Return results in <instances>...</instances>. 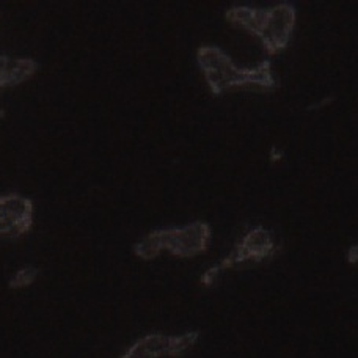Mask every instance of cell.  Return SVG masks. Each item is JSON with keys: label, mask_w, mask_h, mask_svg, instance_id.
I'll list each match as a JSON object with an SVG mask.
<instances>
[{"label": "cell", "mask_w": 358, "mask_h": 358, "mask_svg": "<svg viewBox=\"0 0 358 358\" xmlns=\"http://www.w3.org/2000/svg\"><path fill=\"white\" fill-rule=\"evenodd\" d=\"M156 233L162 250L181 258H192L208 250L213 229L208 223L194 222L181 228L156 229Z\"/></svg>", "instance_id": "4"}, {"label": "cell", "mask_w": 358, "mask_h": 358, "mask_svg": "<svg viewBox=\"0 0 358 358\" xmlns=\"http://www.w3.org/2000/svg\"><path fill=\"white\" fill-rule=\"evenodd\" d=\"M30 280H34V275H29V271H22L21 273H17V277L15 278V285L24 286V285H27Z\"/></svg>", "instance_id": "7"}, {"label": "cell", "mask_w": 358, "mask_h": 358, "mask_svg": "<svg viewBox=\"0 0 358 358\" xmlns=\"http://www.w3.org/2000/svg\"><path fill=\"white\" fill-rule=\"evenodd\" d=\"M225 19L259 38L268 54H277L285 50L291 41L297 13L292 3H278L271 8L236 5L227 10Z\"/></svg>", "instance_id": "2"}, {"label": "cell", "mask_w": 358, "mask_h": 358, "mask_svg": "<svg viewBox=\"0 0 358 358\" xmlns=\"http://www.w3.org/2000/svg\"><path fill=\"white\" fill-rule=\"evenodd\" d=\"M348 261L352 264H358V244L352 245L348 252Z\"/></svg>", "instance_id": "8"}, {"label": "cell", "mask_w": 358, "mask_h": 358, "mask_svg": "<svg viewBox=\"0 0 358 358\" xmlns=\"http://www.w3.org/2000/svg\"><path fill=\"white\" fill-rule=\"evenodd\" d=\"M275 250H277V244H275L273 234L264 227L253 228L241 239L239 244L234 247V250L229 253L219 266L210 267L209 271L203 275L201 281L204 285H210L217 278V275L222 271H225V268L242 263H248V261L261 263V261L271 258Z\"/></svg>", "instance_id": "3"}, {"label": "cell", "mask_w": 358, "mask_h": 358, "mask_svg": "<svg viewBox=\"0 0 358 358\" xmlns=\"http://www.w3.org/2000/svg\"><path fill=\"white\" fill-rule=\"evenodd\" d=\"M196 62L214 94H222L239 87H258L261 90L277 87L272 63L267 60L253 68H242L236 65L231 57L220 48L201 46L196 52Z\"/></svg>", "instance_id": "1"}, {"label": "cell", "mask_w": 358, "mask_h": 358, "mask_svg": "<svg viewBox=\"0 0 358 358\" xmlns=\"http://www.w3.org/2000/svg\"><path fill=\"white\" fill-rule=\"evenodd\" d=\"M198 334H185L182 336L150 335L134 343L123 358H162L179 355L196 343Z\"/></svg>", "instance_id": "5"}, {"label": "cell", "mask_w": 358, "mask_h": 358, "mask_svg": "<svg viewBox=\"0 0 358 358\" xmlns=\"http://www.w3.org/2000/svg\"><path fill=\"white\" fill-rule=\"evenodd\" d=\"M25 203L16 198L0 201V231H13L25 222Z\"/></svg>", "instance_id": "6"}]
</instances>
